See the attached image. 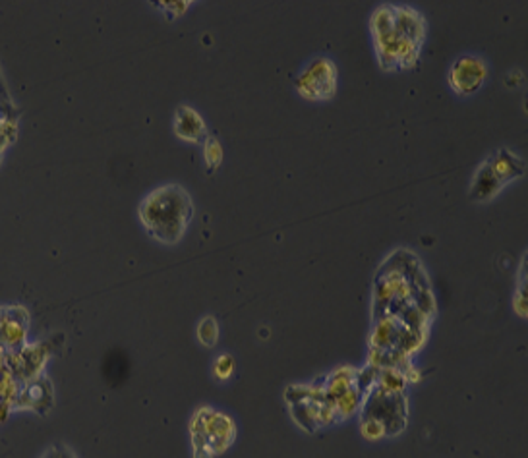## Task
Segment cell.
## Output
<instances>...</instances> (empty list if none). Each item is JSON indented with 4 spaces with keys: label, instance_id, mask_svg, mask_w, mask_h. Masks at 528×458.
Instances as JSON below:
<instances>
[{
    "label": "cell",
    "instance_id": "6da1fadb",
    "mask_svg": "<svg viewBox=\"0 0 528 458\" xmlns=\"http://www.w3.org/2000/svg\"><path fill=\"white\" fill-rule=\"evenodd\" d=\"M436 296L422 262L408 250L388 255L374 279L372 321H388L427 337Z\"/></svg>",
    "mask_w": 528,
    "mask_h": 458
},
{
    "label": "cell",
    "instance_id": "7a4b0ae2",
    "mask_svg": "<svg viewBox=\"0 0 528 458\" xmlns=\"http://www.w3.org/2000/svg\"><path fill=\"white\" fill-rule=\"evenodd\" d=\"M376 59L385 72H408L420 62L427 24L424 14L407 5H381L370 16Z\"/></svg>",
    "mask_w": 528,
    "mask_h": 458
},
{
    "label": "cell",
    "instance_id": "3957f363",
    "mask_svg": "<svg viewBox=\"0 0 528 458\" xmlns=\"http://www.w3.org/2000/svg\"><path fill=\"white\" fill-rule=\"evenodd\" d=\"M370 369H372V374H370L372 379H366L360 371V434L366 441H383L401 435L408 424L405 371L374 366H370Z\"/></svg>",
    "mask_w": 528,
    "mask_h": 458
},
{
    "label": "cell",
    "instance_id": "277c9868",
    "mask_svg": "<svg viewBox=\"0 0 528 458\" xmlns=\"http://www.w3.org/2000/svg\"><path fill=\"white\" fill-rule=\"evenodd\" d=\"M194 199L180 184H163L149 192L138 207L144 231L157 244L177 246L194 219Z\"/></svg>",
    "mask_w": 528,
    "mask_h": 458
},
{
    "label": "cell",
    "instance_id": "5b68a950",
    "mask_svg": "<svg viewBox=\"0 0 528 458\" xmlns=\"http://www.w3.org/2000/svg\"><path fill=\"white\" fill-rule=\"evenodd\" d=\"M192 458H219L236 441V422L228 414L213 408L199 406L188 424Z\"/></svg>",
    "mask_w": 528,
    "mask_h": 458
},
{
    "label": "cell",
    "instance_id": "8992f818",
    "mask_svg": "<svg viewBox=\"0 0 528 458\" xmlns=\"http://www.w3.org/2000/svg\"><path fill=\"white\" fill-rule=\"evenodd\" d=\"M526 163L519 153L509 148L497 149L476 168L473 182H470L468 197L476 204H488L509 184L523 178Z\"/></svg>",
    "mask_w": 528,
    "mask_h": 458
},
{
    "label": "cell",
    "instance_id": "52a82bcc",
    "mask_svg": "<svg viewBox=\"0 0 528 458\" xmlns=\"http://www.w3.org/2000/svg\"><path fill=\"white\" fill-rule=\"evenodd\" d=\"M284 403H287L291 410L293 420L308 434L337 424L333 410L325 400L318 381L312 385L304 383L289 385V387L284 389Z\"/></svg>",
    "mask_w": 528,
    "mask_h": 458
},
{
    "label": "cell",
    "instance_id": "ba28073f",
    "mask_svg": "<svg viewBox=\"0 0 528 458\" xmlns=\"http://www.w3.org/2000/svg\"><path fill=\"white\" fill-rule=\"evenodd\" d=\"M318 383L325 400L333 410L335 422H345L359 412L362 403V383L359 369L349 366L339 367Z\"/></svg>",
    "mask_w": 528,
    "mask_h": 458
},
{
    "label": "cell",
    "instance_id": "9c48e42d",
    "mask_svg": "<svg viewBox=\"0 0 528 458\" xmlns=\"http://www.w3.org/2000/svg\"><path fill=\"white\" fill-rule=\"evenodd\" d=\"M296 93L310 103H327L337 95L339 68L330 56L313 59L294 81Z\"/></svg>",
    "mask_w": 528,
    "mask_h": 458
},
{
    "label": "cell",
    "instance_id": "30bf717a",
    "mask_svg": "<svg viewBox=\"0 0 528 458\" xmlns=\"http://www.w3.org/2000/svg\"><path fill=\"white\" fill-rule=\"evenodd\" d=\"M30 313L24 306H0V354L10 358L27 347Z\"/></svg>",
    "mask_w": 528,
    "mask_h": 458
},
{
    "label": "cell",
    "instance_id": "8fae6325",
    "mask_svg": "<svg viewBox=\"0 0 528 458\" xmlns=\"http://www.w3.org/2000/svg\"><path fill=\"white\" fill-rule=\"evenodd\" d=\"M488 80V64L480 56L463 54L449 68V88L459 97H470Z\"/></svg>",
    "mask_w": 528,
    "mask_h": 458
},
{
    "label": "cell",
    "instance_id": "7c38bea8",
    "mask_svg": "<svg viewBox=\"0 0 528 458\" xmlns=\"http://www.w3.org/2000/svg\"><path fill=\"white\" fill-rule=\"evenodd\" d=\"M53 406V385L43 374L32 381L24 383L14 398V410H34L45 414Z\"/></svg>",
    "mask_w": 528,
    "mask_h": 458
},
{
    "label": "cell",
    "instance_id": "4fadbf2b",
    "mask_svg": "<svg viewBox=\"0 0 528 458\" xmlns=\"http://www.w3.org/2000/svg\"><path fill=\"white\" fill-rule=\"evenodd\" d=\"M173 130L178 139L196 143V146H202L207 139V124L202 119L194 107L190 105H178L175 110V120H173Z\"/></svg>",
    "mask_w": 528,
    "mask_h": 458
},
{
    "label": "cell",
    "instance_id": "5bb4252c",
    "mask_svg": "<svg viewBox=\"0 0 528 458\" xmlns=\"http://www.w3.org/2000/svg\"><path fill=\"white\" fill-rule=\"evenodd\" d=\"M18 395V383L14 379L6 358L0 354V422L14 412V398Z\"/></svg>",
    "mask_w": 528,
    "mask_h": 458
},
{
    "label": "cell",
    "instance_id": "9a60e30c",
    "mask_svg": "<svg viewBox=\"0 0 528 458\" xmlns=\"http://www.w3.org/2000/svg\"><path fill=\"white\" fill-rule=\"evenodd\" d=\"M219 335H221V329L216 316H206L199 320L196 327V337L199 345L206 348H216L219 345Z\"/></svg>",
    "mask_w": 528,
    "mask_h": 458
},
{
    "label": "cell",
    "instance_id": "2e32d148",
    "mask_svg": "<svg viewBox=\"0 0 528 458\" xmlns=\"http://www.w3.org/2000/svg\"><path fill=\"white\" fill-rule=\"evenodd\" d=\"M202 148H204L206 168H207L209 175H213L223 165V146H221V141L216 136L209 134L207 139L202 143Z\"/></svg>",
    "mask_w": 528,
    "mask_h": 458
},
{
    "label": "cell",
    "instance_id": "e0dca14e",
    "mask_svg": "<svg viewBox=\"0 0 528 458\" xmlns=\"http://www.w3.org/2000/svg\"><path fill=\"white\" fill-rule=\"evenodd\" d=\"M235 369H236V362L231 354H221L216 358V362H213V377L217 381H228L235 376Z\"/></svg>",
    "mask_w": 528,
    "mask_h": 458
},
{
    "label": "cell",
    "instance_id": "ac0fdd59",
    "mask_svg": "<svg viewBox=\"0 0 528 458\" xmlns=\"http://www.w3.org/2000/svg\"><path fill=\"white\" fill-rule=\"evenodd\" d=\"M526 282H524V257L521 262V269H519V281H517V291L513 294V310H515L517 316L521 320L526 318Z\"/></svg>",
    "mask_w": 528,
    "mask_h": 458
},
{
    "label": "cell",
    "instance_id": "d6986e66",
    "mask_svg": "<svg viewBox=\"0 0 528 458\" xmlns=\"http://www.w3.org/2000/svg\"><path fill=\"white\" fill-rule=\"evenodd\" d=\"M157 8H167V10H163L165 14H167V18L168 20H175V18H178V16H182L184 12H187L190 6H192V3H153Z\"/></svg>",
    "mask_w": 528,
    "mask_h": 458
},
{
    "label": "cell",
    "instance_id": "ffe728a7",
    "mask_svg": "<svg viewBox=\"0 0 528 458\" xmlns=\"http://www.w3.org/2000/svg\"><path fill=\"white\" fill-rule=\"evenodd\" d=\"M41 458H78V454L68 445H64V443H59V445L49 447L45 453L41 454Z\"/></svg>",
    "mask_w": 528,
    "mask_h": 458
}]
</instances>
